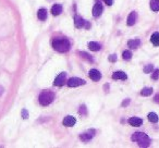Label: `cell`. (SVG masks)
<instances>
[{"label": "cell", "instance_id": "obj_1", "mask_svg": "<svg viewBox=\"0 0 159 148\" xmlns=\"http://www.w3.org/2000/svg\"><path fill=\"white\" fill-rule=\"evenodd\" d=\"M52 47L54 50L59 51V52H67L70 50L71 45L67 38H56L52 41Z\"/></svg>", "mask_w": 159, "mask_h": 148}, {"label": "cell", "instance_id": "obj_2", "mask_svg": "<svg viewBox=\"0 0 159 148\" xmlns=\"http://www.w3.org/2000/svg\"><path fill=\"white\" fill-rule=\"evenodd\" d=\"M131 139L133 142H136L140 147H148L150 144V138L148 137L147 134L143 133V132H136L132 135Z\"/></svg>", "mask_w": 159, "mask_h": 148}, {"label": "cell", "instance_id": "obj_3", "mask_svg": "<svg viewBox=\"0 0 159 148\" xmlns=\"http://www.w3.org/2000/svg\"><path fill=\"white\" fill-rule=\"evenodd\" d=\"M38 99H39V104L42 106H48L54 101V94L52 92H50V90H44V92H42L39 94Z\"/></svg>", "mask_w": 159, "mask_h": 148}, {"label": "cell", "instance_id": "obj_4", "mask_svg": "<svg viewBox=\"0 0 159 148\" xmlns=\"http://www.w3.org/2000/svg\"><path fill=\"white\" fill-rule=\"evenodd\" d=\"M95 134H96V131L93 130V129H90V130H87L86 132H84V133L81 134V141H83V142L90 141V139H92V138L95 136Z\"/></svg>", "mask_w": 159, "mask_h": 148}, {"label": "cell", "instance_id": "obj_5", "mask_svg": "<svg viewBox=\"0 0 159 148\" xmlns=\"http://www.w3.org/2000/svg\"><path fill=\"white\" fill-rule=\"evenodd\" d=\"M86 83L84 79H80V77H71V79L68 81V85L69 87H76V86H81V85H84Z\"/></svg>", "mask_w": 159, "mask_h": 148}, {"label": "cell", "instance_id": "obj_6", "mask_svg": "<svg viewBox=\"0 0 159 148\" xmlns=\"http://www.w3.org/2000/svg\"><path fill=\"white\" fill-rule=\"evenodd\" d=\"M65 82H67V74L64 72L60 73L56 79H54V85L56 86H62V85H64Z\"/></svg>", "mask_w": 159, "mask_h": 148}, {"label": "cell", "instance_id": "obj_7", "mask_svg": "<svg viewBox=\"0 0 159 148\" xmlns=\"http://www.w3.org/2000/svg\"><path fill=\"white\" fill-rule=\"evenodd\" d=\"M88 75H90V79H93L95 82H97L99 79H101V73L98 71V70H95V69H92L88 73Z\"/></svg>", "mask_w": 159, "mask_h": 148}, {"label": "cell", "instance_id": "obj_8", "mask_svg": "<svg viewBox=\"0 0 159 148\" xmlns=\"http://www.w3.org/2000/svg\"><path fill=\"white\" fill-rule=\"evenodd\" d=\"M75 122H76V120L74 117L68 116V117H65L64 120H63V125H64V127H71L75 124Z\"/></svg>", "mask_w": 159, "mask_h": 148}, {"label": "cell", "instance_id": "obj_9", "mask_svg": "<svg viewBox=\"0 0 159 148\" xmlns=\"http://www.w3.org/2000/svg\"><path fill=\"white\" fill-rule=\"evenodd\" d=\"M101 13H102V4H99V2L95 4L94 8H93V15H94L95 18H97Z\"/></svg>", "mask_w": 159, "mask_h": 148}, {"label": "cell", "instance_id": "obj_10", "mask_svg": "<svg viewBox=\"0 0 159 148\" xmlns=\"http://www.w3.org/2000/svg\"><path fill=\"white\" fill-rule=\"evenodd\" d=\"M136 19H138V14H136V12H135V11L131 12L130 14H129V16H127V24L129 26L134 25V24H135V22H136Z\"/></svg>", "mask_w": 159, "mask_h": 148}, {"label": "cell", "instance_id": "obj_11", "mask_svg": "<svg viewBox=\"0 0 159 148\" xmlns=\"http://www.w3.org/2000/svg\"><path fill=\"white\" fill-rule=\"evenodd\" d=\"M129 123H130L132 127H141L142 123H143V120L140 119V118H138V117H132V118H130L129 119Z\"/></svg>", "mask_w": 159, "mask_h": 148}, {"label": "cell", "instance_id": "obj_12", "mask_svg": "<svg viewBox=\"0 0 159 148\" xmlns=\"http://www.w3.org/2000/svg\"><path fill=\"white\" fill-rule=\"evenodd\" d=\"M112 79H122V81H125L127 79V75L122 71H118V72H115L112 74Z\"/></svg>", "mask_w": 159, "mask_h": 148}, {"label": "cell", "instance_id": "obj_13", "mask_svg": "<svg viewBox=\"0 0 159 148\" xmlns=\"http://www.w3.org/2000/svg\"><path fill=\"white\" fill-rule=\"evenodd\" d=\"M74 25H75L77 29H81V27L85 26V21H84L80 15H75V16H74Z\"/></svg>", "mask_w": 159, "mask_h": 148}, {"label": "cell", "instance_id": "obj_14", "mask_svg": "<svg viewBox=\"0 0 159 148\" xmlns=\"http://www.w3.org/2000/svg\"><path fill=\"white\" fill-rule=\"evenodd\" d=\"M37 16L39 19L40 21H45L47 19V10L45 8H42L38 10V13H37Z\"/></svg>", "mask_w": 159, "mask_h": 148}, {"label": "cell", "instance_id": "obj_15", "mask_svg": "<svg viewBox=\"0 0 159 148\" xmlns=\"http://www.w3.org/2000/svg\"><path fill=\"white\" fill-rule=\"evenodd\" d=\"M51 13L54 15H59L62 13V6H60V4H54V6H52V8H51Z\"/></svg>", "mask_w": 159, "mask_h": 148}, {"label": "cell", "instance_id": "obj_16", "mask_svg": "<svg viewBox=\"0 0 159 148\" xmlns=\"http://www.w3.org/2000/svg\"><path fill=\"white\" fill-rule=\"evenodd\" d=\"M141 45V40L140 39H131L127 41V46L132 49H136Z\"/></svg>", "mask_w": 159, "mask_h": 148}, {"label": "cell", "instance_id": "obj_17", "mask_svg": "<svg viewBox=\"0 0 159 148\" xmlns=\"http://www.w3.org/2000/svg\"><path fill=\"white\" fill-rule=\"evenodd\" d=\"M88 48H90L92 51H98L100 50V45L98 43H95V41H90V44H88Z\"/></svg>", "mask_w": 159, "mask_h": 148}, {"label": "cell", "instance_id": "obj_18", "mask_svg": "<svg viewBox=\"0 0 159 148\" xmlns=\"http://www.w3.org/2000/svg\"><path fill=\"white\" fill-rule=\"evenodd\" d=\"M150 41L153 45L155 46H159V33H154L150 37Z\"/></svg>", "mask_w": 159, "mask_h": 148}, {"label": "cell", "instance_id": "obj_19", "mask_svg": "<svg viewBox=\"0 0 159 148\" xmlns=\"http://www.w3.org/2000/svg\"><path fill=\"white\" fill-rule=\"evenodd\" d=\"M150 9L153 11H159V0H150Z\"/></svg>", "mask_w": 159, "mask_h": 148}, {"label": "cell", "instance_id": "obj_20", "mask_svg": "<svg viewBox=\"0 0 159 148\" xmlns=\"http://www.w3.org/2000/svg\"><path fill=\"white\" fill-rule=\"evenodd\" d=\"M147 118H148V120H149V121H150L152 123H157V122H158V120H159L158 116L156 114L155 112H150Z\"/></svg>", "mask_w": 159, "mask_h": 148}, {"label": "cell", "instance_id": "obj_21", "mask_svg": "<svg viewBox=\"0 0 159 148\" xmlns=\"http://www.w3.org/2000/svg\"><path fill=\"white\" fill-rule=\"evenodd\" d=\"M152 94H153L152 87H145V88H143L141 92L142 96H149V95H152Z\"/></svg>", "mask_w": 159, "mask_h": 148}, {"label": "cell", "instance_id": "obj_22", "mask_svg": "<svg viewBox=\"0 0 159 148\" xmlns=\"http://www.w3.org/2000/svg\"><path fill=\"white\" fill-rule=\"evenodd\" d=\"M80 54H81V57H82L83 59H85V60H87V61H90V62H93V57H92L90 54H87V52L80 51Z\"/></svg>", "mask_w": 159, "mask_h": 148}, {"label": "cell", "instance_id": "obj_23", "mask_svg": "<svg viewBox=\"0 0 159 148\" xmlns=\"http://www.w3.org/2000/svg\"><path fill=\"white\" fill-rule=\"evenodd\" d=\"M122 56L124 60H130V59L132 58V52H131L130 50H125V51H123Z\"/></svg>", "mask_w": 159, "mask_h": 148}, {"label": "cell", "instance_id": "obj_24", "mask_svg": "<svg viewBox=\"0 0 159 148\" xmlns=\"http://www.w3.org/2000/svg\"><path fill=\"white\" fill-rule=\"evenodd\" d=\"M153 70H154V66H153V64H148L146 65L144 68V72L145 73H150L153 72Z\"/></svg>", "mask_w": 159, "mask_h": 148}, {"label": "cell", "instance_id": "obj_25", "mask_svg": "<svg viewBox=\"0 0 159 148\" xmlns=\"http://www.w3.org/2000/svg\"><path fill=\"white\" fill-rule=\"evenodd\" d=\"M152 79H155V81L159 79V69H156L155 71H154V73L152 74Z\"/></svg>", "mask_w": 159, "mask_h": 148}, {"label": "cell", "instance_id": "obj_26", "mask_svg": "<svg viewBox=\"0 0 159 148\" xmlns=\"http://www.w3.org/2000/svg\"><path fill=\"white\" fill-rule=\"evenodd\" d=\"M22 118H23V119H29V112H27V110H25V109L22 110Z\"/></svg>", "mask_w": 159, "mask_h": 148}, {"label": "cell", "instance_id": "obj_27", "mask_svg": "<svg viewBox=\"0 0 159 148\" xmlns=\"http://www.w3.org/2000/svg\"><path fill=\"white\" fill-rule=\"evenodd\" d=\"M80 113H81L82 116H85L87 113V110H86V107H85V106H82V107H81V109H80Z\"/></svg>", "mask_w": 159, "mask_h": 148}, {"label": "cell", "instance_id": "obj_28", "mask_svg": "<svg viewBox=\"0 0 159 148\" xmlns=\"http://www.w3.org/2000/svg\"><path fill=\"white\" fill-rule=\"evenodd\" d=\"M109 61H110V62H116L117 61V56H116V54H111V56H109Z\"/></svg>", "mask_w": 159, "mask_h": 148}, {"label": "cell", "instance_id": "obj_29", "mask_svg": "<svg viewBox=\"0 0 159 148\" xmlns=\"http://www.w3.org/2000/svg\"><path fill=\"white\" fill-rule=\"evenodd\" d=\"M129 104H130V99H127V100H124L122 102V107H127Z\"/></svg>", "mask_w": 159, "mask_h": 148}, {"label": "cell", "instance_id": "obj_30", "mask_svg": "<svg viewBox=\"0 0 159 148\" xmlns=\"http://www.w3.org/2000/svg\"><path fill=\"white\" fill-rule=\"evenodd\" d=\"M105 1V4H107L108 6H111L112 4H113V0H104Z\"/></svg>", "mask_w": 159, "mask_h": 148}, {"label": "cell", "instance_id": "obj_31", "mask_svg": "<svg viewBox=\"0 0 159 148\" xmlns=\"http://www.w3.org/2000/svg\"><path fill=\"white\" fill-rule=\"evenodd\" d=\"M4 87H1V86H0V96H1V95L4 94Z\"/></svg>", "mask_w": 159, "mask_h": 148}, {"label": "cell", "instance_id": "obj_32", "mask_svg": "<svg viewBox=\"0 0 159 148\" xmlns=\"http://www.w3.org/2000/svg\"><path fill=\"white\" fill-rule=\"evenodd\" d=\"M155 100H156V101H158V102H159V95H157V96H156V97H155Z\"/></svg>", "mask_w": 159, "mask_h": 148}]
</instances>
